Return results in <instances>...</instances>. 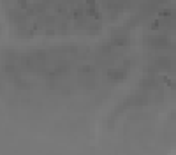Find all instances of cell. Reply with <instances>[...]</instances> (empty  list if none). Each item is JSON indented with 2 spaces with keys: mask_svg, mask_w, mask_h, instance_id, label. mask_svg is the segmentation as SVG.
Listing matches in <instances>:
<instances>
[{
  "mask_svg": "<svg viewBox=\"0 0 176 155\" xmlns=\"http://www.w3.org/2000/svg\"><path fill=\"white\" fill-rule=\"evenodd\" d=\"M108 76H109V79L120 81V79H125V71L123 69H111V71H108Z\"/></svg>",
  "mask_w": 176,
  "mask_h": 155,
  "instance_id": "1",
  "label": "cell"
},
{
  "mask_svg": "<svg viewBox=\"0 0 176 155\" xmlns=\"http://www.w3.org/2000/svg\"><path fill=\"white\" fill-rule=\"evenodd\" d=\"M157 62H158V65H160V67H169V63H171V60H169V58H164V57H160Z\"/></svg>",
  "mask_w": 176,
  "mask_h": 155,
  "instance_id": "2",
  "label": "cell"
}]
</instances>
